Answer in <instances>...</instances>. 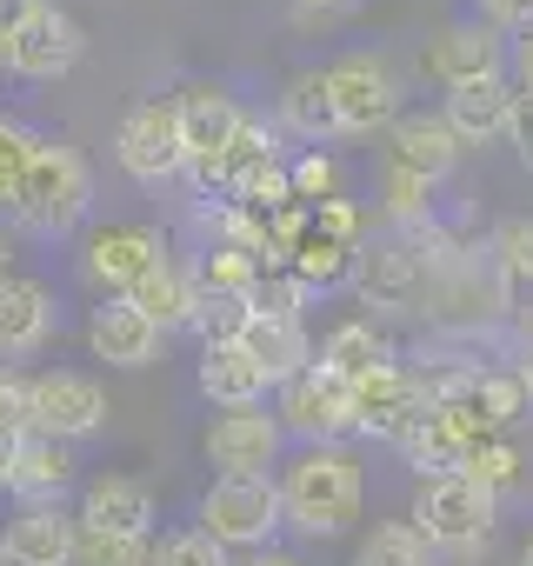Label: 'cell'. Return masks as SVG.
Instances as JSON below:
<instances>
[{
  "mask_svg": "<svg viewBox=\"0 0 533 566\" xmlns=\"http://www.w3.org/2000/svg\"><path fill=\"white\" fill-rule=\"evenodd\" d=\"M407 520L440 546V559L447 553H480L493 539V526H500V500L453 467V473H427L414 486V513Z\"/></svg>",
  "mask_w": 533,
  "mask_h": 566,
  "instance_id": "4",
  "label": "cell"
},
{
  "mask_svg": "<svg viewBox=\"0 0 533 566\" xmlns=\"http://www.w3.org/2000/svg\"><path fill=\"white\" fill-rule=\"evenodd\" d=\"M460 473H467L473 486H487L493 500H506V493H520V480H526V453L513 447V433H493V440H480V447L460 460Z\"/></svg>",
  "mask_w": 533,
  "mask_h": 566,
  "instance_id": "30",
  "label": "cell"
},
{
  "mask_svg": "<svg viewBox=\"0 0 533 566\" xmlns=\"http://www.w3.org/2000/svg\"><path fill=\"white\" fill-rule=\"evenodd\" d=\"M354 566H440V546L414 520H374L354 546Z\"/></svg>",
  "mask_w": 533,
  "mask_h": 566,
  "instance_id": "28",
  "label": "cell"
},
{
  "mask_svg": "<svg viewBox=\"0 0 533 566\" xmlns=\"http://www.w3.org/2000/svg\"><path fill=\"white\" fill-rule=\"evenodd\" d=\"M28 8H34V0H0V41H8V34H14V21H21Z\"/></svg>",
  "mask_w": 533,
  "mask_h": 566,
  "instance_id": "44",
  "label": "cell"
},
{
  "mask_svg": "<svg viewBox=\"0 0 533 566\" xmlns=\"http://www.w3.org/2000/svg\"><path fill=\"white\" fill-rule=\"evenodd\" d=\"M274 420L288 440L301 447H341L354 433V380H341L334 367H301L294 380L274 387Z\"/></svg>",
  "mask_w": 533,
  "mask_h": 566,
  "instance_id": "7",
  "label": "cell"
},
{
  "mask_svg": "<svg viewBox=\"0 0 533 566\" xmlns=\"http://www.w3.org/2000/svg\"><path fill=\"white\" fill-rule=\"evenodd\" d=\"M506 140L520 147V160L533 167V94H513V120H506Z\"/></svg>",
  "mask_w": 533,
  "mask_h": 566,
  "instance_id": "39",
  "label": "cell"
},
{
  "mask_svg": "<svg viewBox=\"0 0 533 566\" xmlns=\"http://www.w3.org/2000/svg\"><path fill=\"white\" fill-rule=\"evenodd\" d=\"M327 94H334V120H341V140H360V134H380L400 120V74L387 67V54H341L327 61Z\"/></svg>",
  "mask_w": 533,
  "mask_h": 566,
  "instance_id": "8",
  "label": "cell"
},
{
  "mask_svg": "<svg viewBox=\"0 0 533 566\" xmlns=\"http://www.w3.org/2000/svg\"><path fill=\"white\" fill-rule=\"evenodd\" d=\"M513 81H473V87H453L440 94V120L460 134V147H493L506 140V120H513Z\"/></svg>",
  "mask_w": 533,
  "mask_h": 566,
  "instance_id": "22",
  "label": "cell"
},
{
  "mask_svg": "<svg viewBox=\"0 0 533 566\" xmlns=\"http://www.w3.org/2000/svg\"><path fill=\"white\" fill-rule=\"evenodd\" d=\"M114 160L134 187H167L187 174V147H180V114L174 101H134L114 127Z\"/></svg>",
  "mask_w": 533,
  "mask_h": 566,
  "instance_id": "10",
  "label": "cell"
},
{
  "mask_svg": "<svg viewBox=\"0 0 533 566\" xmlns=\"http://www.w3.org/2000/svg\"><path fill=\"white\" fill-rule=\"evenodd\" d=\"M321 367H334L341 380H367L374 367H387V360H400L394 354V334H387V321H374V314H341L334 327H327V340H321V354H314Z\"/></svg>",
  "mask_w": 533,
  "mask_h": 566,
  "instance_id": "23",
  "label": "cell"
},
{
  "mask_svg": "<svg viewBox=\"0 0 533 566\" xmlns=\"http://www.w3.org/2000/svg\"><path fill=\"white\" fill-rule=\"evenodd\" d=\"M473 14L487 21V28H500V34H533V0H473Z\"/></svg>",
  "mask_w": 533,
  "mask_h": 566,
  "instance_id": "36",
  "label": "cell"
},
{
  "mask_svg": "<svg viewBox=\"0 0 533 566\" xmlns=\"http://www.w3.org/2000/svg\"><path fill=\"white\" fill-rule=\"evenodd\" d=\"M174 114H180V147H187V174H180V180H194L200 200H220V160H227V147H233L247 107H240L227 87L194 81V87L174 94Z\"/></svg>",
  "mask_w": 533,
  "mask_h": 566,
  "instance_id": "5",
  "label": "cell"
},
{
  "mask_svg": "<svg viewBox=\"0 0 533 566\" xmlns=\"http://www.w3.org/2000/svg\"><path fill=\"white\" fill-rule=\"evenodd\" d=\"M87 213H94V167H87V154L74 140L48 134L28 180H21V193H14V207H8V220L28 240H67V233L87 227Z\"/></svg>",
  "mask_w": 533,
  "mask_h": 566,
  "instance_id": "2",
  "label": "cell"
},
{
  "mask_svg": "<svg viewBox=\"0 0 533 566\" xmlns=\"http://www.w3.org/2000/svg\"><path fill=\"white\" fill-rule=\"evenodd\" d=\"M433 193H440L433 180H420L407 167H387L380 174V213H387V227H427V220H440Z\"/></svg>",
  "mask_w": 533,
  "mask_h": 566,
  "instance_id": "31",
  "label": "cell"
},
{
  "mask_svg": "<svg viewBox=\"0 0 533 566\" xmlns=\"http://www.w3.org/2000/svg\"><path fill=\"white\" fill-rule=\"evenodd\" d=\"M81 526H101V533H127V539H154L160 533V506H154V486L140 473H94L81 480Z\"/></svg>",
  "mask_w": 533,
  "mask_h": 566,
  "instance_id": "16",
  "label": "cell"
},
{
  "mask_svg": "<svg viewBox=\"0 0 533 566\" xmlns=\"http://www.w3.org/2000/svg\"><path fill=\"white\" fill-rule=\"evenodd\" d=\"M200 453H207L213 473H260V480H274V467H281V453H288V433H281L274 413H260V407H247V413H213L207 433H200Z\"/></svg>",
  "mask_w": 533,
  "mask_h": 566,
  "instance_id": "14",
  "label": "cell"
},
{
  "mask_svg": "<svg viewBox=\"0 0 533 566\" xmlns=\"http://www.w3.org/2000/svg\"><path fill=\"white\" fill-rule=\"evenodd\" d=\"M194 526H200L213 546H227L233 559L281 546V533H288L281 480H260V473H213L207 493H200V506H194Z\"/></svg>",
  "mask_w": 533,
  "mask_h": 566,
  "instance_id": "3",
  "label": "cell"
},
{
  "mask_svg": "<svg viewBox=\"0 0 533 566\" xmlns=\"http://www.w3.org/2000/svg\"><path fill=\"white\" fill-rule=\"evenodd\" d=\"M0 566H8V559H0Z\"/></svg>",
  "mask_w": 533,
  "mask_h": 566,
  "instance_id": "47",
  "label": "cell"
},
{
  "mask_svg": "<svg viewBox=\"0 0 533 566\" xmlns=\"http://www.w3.org/2000/svg\"><path fill=\"white\" fill-rule=\"evenodd\" d=\"M460 134L440 120V107H400V120L387 127V167H407V174H420V180H447L453 167H460Z\"/></svg>",
  "mask_w": 533,
  "mask_h": 566,
  "instance_id": "17",
  "label": "cell"
},
{
  "mask_svg": "<svg viewBox=\"0 0 533 566\" xmlns=\"http://www.w3.org/2000/svg\"><path fill=\"white\" fill-rule=\"evenodd\" d=\"M487 260H493V273H500V301H506V314H520V321L533 327V213L500 220L493 240H487Z\"/></svg>",
  "mask_w": 533,
  "mask_h": 566,
  "instance_id": "25",
  "label": "cell"
},
{
  "mask_svg": "<svg viewBox=\"0 0 533 566\" xmlns=\"http://www.w3.org/2000/svg\"><path fill=\"white\" fill-rule=\"evenodd\" d=\"M28 427L74 447L107 427V387L81 367H41L28 374Z\"/></svg>",
  "mask_w": 533,
  "mask_h": 566,
  "instance_id": "11",
  "label": "cell"
},
{
  "mask_svg": "<svg viewBox=\"0 0 533 566\" xmlns=\"http://www.w3.org/2000/svg\"><path fill=\"white\" fill-rule=\"evenodd\" d=\"M200 394L220 407V413H247V407H266V394H274V380H266L240 347H200V367H194Z\"/></svg>",
  "mask_w": 533,
  "mask_h": 566,
  "instance_id": "24",
  "label": "cell"
},
{
  "mask_svg": "<svg viewBox=\"0 0 533 566\" xmlns=\"http://www.w3.org/2000/svg\"><path fill=\"white\" fill-rule=\"evenodd\" d=\"M288 174H294V200H301V207L341 200V187H347V167H341V154H334V147H307V154H294V160H288Z\"/></svg>",
  "mask_w": 533,
  "mask_h": 566,
  "instance_id": "33",
  "label": "cell"
},
{
  "mask_svg": "<svg viewBox=\"0 0 533 566\" xmlns=\"http://www.w3.org/2000/svg\"><path fill=\"white\" fill-rule=\"evenodd\" d=\"M61 327V307L48 294V280L34 273H8L0 280V367H14V360H34Z\"/></svg>",
  "mask_w": 533,
  "mask_h": 566,
  "instance_id": "15",
  "label": "cell"
},
{
  "mask_svg": "<svg viewBox=\"0 0 533 566\" xmlns=\"http://www.w3.org/2000/svg\"><path fill=\"white\" fill-rule=\"evenodd\" d=\"M127 301H134V307H140V314L160 327V334H180V327H194V266H180V260L167 253V260H160V266L140 280V287H134Z\"/></svg>",
  "mask_w": 533,
  "mask_h": 566,
  "instance_id": "27",
  "label": "cell"
},
{
  "mask_svg": "<svg viewBox=\"0 0 533 566\" xmlns=\"http://www.w3.org/2000/svg\"><path fill=\"white\" fill-rule=\"evenodd\" d=\"M74 533H81V513H67V506H14L8 526H0V559L8 566H67Z\"/></svg>",
  "mask_w": 533,
  "mask_h": 566,
  "instance_id": "20",
  "label": "cell"
},
{
  "mask_svg": "<svg viewBox=\"0 0 533 566\" xmlns=\"http://www.w3.org/2000/svg\"><path fill=\"white\" fill-rule=\"evenodd\" d=\"M147 566H233V553L213 546L200 526H167L147 539Z\"/></svg>",
  "mask_w": 533,
  "mask_h": 566,
  "instance_id": "34",
  "label": "cell"
},
{
  "mask_svg": "<svg viewBox=\"0 0 533 566\" xmlns=\"http://www.w3.org/2000/svg\"><path fill=\"white\" fill-rule=\"evenodd\" d=\"M427 413L433 407H427V394H420V380H414L407 360H387L367 380H354V433H374V440L400 447Z\"/></svg>",
  "mask_w": 533,
  "mask_h": 566,
  "instance_id": "13",
  "label": "cell"
},
{
  "mask_svg": "<svg viewBox=\"0 0 533 566\" xmlns=\"http://www.w3.org/2000/svg\"><path fill=\"white\" fill-rule=\"evenodd\" d=\"M81 54H87V28L61 8V0H34V8L14 21V34L0 41V67L14 81H34V87L67 81L81 67Z\"/></svg>",
  "mask_w": 533,
  "mask_h": 566,
  "instance_id": "6",
  "label": "cell"
},
{
  "mask_svg": "<svg viewBox=\"0 0 533 566\" xmlns=\"http://www.w3.org/2000/svg\"><path fill=\"white\" fill-rule=\"evenodd\" d=\"M288 14H294V28H334V21L360 14V0H288Z\"/></svg>",
  "mask_w": 533,
  "mask_h": 566,
  "instance_id": "37",
  "label": "cell"
},
{
  "mask_svg": "<svg viewBox=\"0 0 533 566\" xmlns=\"http://www.w3.org/2000/svg\"><path fill=\"white\" fill-rule=\"evenodd\" d=\"M67 566H147V539L81 526V533H74V559H67Z\"/></svg>",
  "mask_w": 533,
  "mask_h": 566,
  "instance_id": "35",
  "label": "cell"
},
{
  "mask_svg": "<svg viewBox=\"0 0 533 566\" xmlns=\"http://www.w3.org/2000/svg\"><path fill=\"white\" fill-rule=\"evenodd\" d=\"M0 427H28V374L0 367Z\"/></svg>",
  "mask_w": 533,
  "mask_h": 566,
  "instance_id": "38",
  "label": "cell"
},
{
  "mask_svg": "<svg viewBox=\"0 0 533 566\" xmlns=\"http://www.w3.org/2000/svg\"><path fill=\"white\" fill-rule=\"evenodd\" d=\"M81 486V460H74V447L67 440H54V433H21V453H14V480H8V493H14V506H67V493Z\"/></svg>",
  "mask_w": 533,
  "mask_h": 566,
  "instance_id": "18",
  "label": "cell"
},
{
  "mask_svg": "<svg viewBox=\"0 0 533 566\" xmlns=\"http://www.w3.org/2000/svg\"><path fill=\"white\" fill-rule=\"evenodd\" d=\"M266 380H294L301 367H314V340H307V321H288V314H260V307H247V327H240V340H233Z\"/></svg>",
  "mask_w": 533,
  "mask_h": 566,
  "instance_id": "21",
  "label": "cell"
},
{
  "mask_svg": "<svg viewBox=\"0 0 533 566\" xmlns=\"http://www.w3.org/2000/svg\"><path fill=\"white\" fill-rule=\"evenodd\" d=\"M233 566H301L288 546H266V553H247V559H233Z\"/></svg>",
  "mask_w": 533,
  "mask_h": 566,
  "instance_id": "43",
  "label": "cell"
},
{
  "mask_svg": "<svg viewBox=\"0 0 533 566\" xmlns=\"http://www.w3.org/2000/svg\"><path fill=\"white\" fill-rule=\"evenodd\" d=\"M160 340H167V334H160L134 301H101V307L87 314V354L107 360V367H121V374L154 367V360H160Z\"/></svg>",
  "mask_w": 533,
  "mask_h": 566,
  "instance_id": "19",
  "label": "cell"
},
{
  "mask_svg": "<svg viewBox=\"0 0 533 566\" xmlns=\"http://www.w3.org/2000/svg\"><path fill=\"white\" fill-rule=\"evenodd\" d=\"M520 566H533V539H526V553H520Z\"/></svg>",
  "mask_w": 533,
  "mask_h": 566,
  "instance_id": "46",
  "label": "cell"
},
{
  "mask_svg": "<svg viewBox=\"0 0 533 566\" xmlns=\"http://www.w3.org/2000/svg\"><path fill=\"white\" fill-rule=\"evenodd\" d=\"M281 127L301 134L307 147H327L341 140V120H334V94H327V67H301L281 81Z\"/></svg>",
  "mask_w": 533,
  "mask_h": 566,
  "instance_id": "26",
  "label": "cell"
},
{
  "mask_svg": "<svg viewBox=\"0 0 533 566\" xmlns=\"http://www.w3.org/2000/svg\"><path fill=\"white\" fill-rule=\"evenodd\" d=\"M506 81H513L520 94H533V34H520V41L506 48Z\"/></svg>",
  "mask_w": 533,
  "mask_h": 566,
  "instance_id": "40",
  "label": "cell"
},
{
  "mask_svg": "<svg viewBox=\"0 0 533 566\" xmlns=\"http://www.w3.org/2000/svg\"><path fill=\"white\" fill-rule=\"evenodd\" d=\"M41 127L34 120H21V114H0V213L14 207V193H21V180H28V167H34V154H41Z\"/></svg>",
  "mask_w": 533,
  "mask_h": 566,
  "instance_id": "32",
  "label": "cell"
},
{
  "mask_svg": "<svg viewBox=\"0 0 533 566\" xmlns=\"http://www.w3.org/2000/svg\"><path fill=\"white\" fill-rule=\"evenodd\" d=\"M160 260H167V240H160V227H147V220H101V227H87V240H81V273L94 280L107 301H127Z\"/></svg>",
  "mask_w": 533,
  "mask_h": 566,
  "instance_id": "9",
  "label": "cell"
},
{
  "mask_svg": "<svg viewBox=\"0 0 533 566\" xmlns=\"http://www.w3.org/2000/svg\"><path fill=\"white\" fill-rule=\"evenodd\" d=\"M14 273V233H0V280Z\"/></svg>",
  "mask_w": 533,
  "mask_h": 566,
  "instance_id": "45",
  "label": "cell"
},
{
  "mask_svg": "<svg viewBox=\"0 0 533 566\" xmlns=\"http://www.w3.org/2000/svg\"><path fill=\"white\" fill-rule=\"evenodd\" d=\"M513 374H520V387L533 394V327L520 334V347H513Z\"/></svg>",
  "mask_w": 533,
  "mask_h": 566,
  "instance_id": "42",
  "label": "cell"
},
{
  "mask_svg": "<svg viewBox=\"0 0 533 566\" xmlns=\"http://www.w3.org/2000/svg\"><path fill=\"white\" fill-rule=\"evenodd\" d=\"M506 34L500 28H487V21H453V28H440L433 34V48L420 54V74L440 87V94H453V87H473V81H506Z\"/></svg>",
  "mask_w": 533,
  "mask_h": 566,
  "instance_id": "12",
  "label": "cell"
},
{
  "mask_svg": "<svg viewBox=\"0 0 533 566\" xmlns=\"http://www.w3.org/2000/svg\"><path fill=\"white\" fill-rule=\"evenodd\" d=\"M467 407L493 427V433H513L526 413H533V394L520 387V374H513V360H500V367H480V380H473V394H467Z\"/></svg>",
  "mask_w": 533,
  "mask_h": 566,
  "instance_id": "29",
  "label": "cell"
},
{
  "mask_svg": "<svg viewBox=\"0 0 533 566\" xmlns=\"http://www.w3.org/2000/svg\"><path fill=\"white\" fill-rule=\"evenodd\" d=\"M21 433H28V427H0V493H8V480H14V453H21Z\"/></svg>",
  "mask_w": 533,
  "mask_h": 566,
  "instance_id": "41",
  "label": "cell"
},
{
  "mask_svg": "<svg viewBox=\"0 0 533 566\" xmlns=\"http://www.w3.org/2000/svg\"><path fill=\"white\" fill-rule=\"evenodd\" d=\"M281 506H288V533L334 539L367 506V467L347 447H301L281 467Z\"/></svg>",
  "mask_w": 533,
  "mask_h": 566,
  "instance_id": "1",
  "label": "cell"
}]
</instances>
